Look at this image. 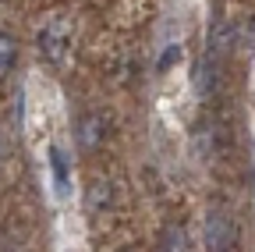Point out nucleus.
Returning a JSON list of instances; mask_svg holds the SVG:
<instances>
[{
    "mask_svg": "<svg viewBox=\"0 0 255 252\" xmlns=\"http://www.w3.org/2000/svg\"><path fill=\"white\" fill-rule=\"evenodd\" d=\"M71 50V32L64 21H50L39 32V53L50 60V64H64V57Z\"/></svg>",
    "mask_w": 255,
    "mask_h": 252,
    "instance_id": "nucleus-1",
    "label": "nucleus"
},
{
    "mask_svg": "<svg viewBox=\"0 0 255 252\" xmlns=\"http://www.w3.org/2000/svg\"><path fill=\"white\" fill-rule=\"evenodd\" d=\"M103 135H107V121H103L100 114H85V117L78 121V146H82L85 153L100 149Z\"/></svg>",
    "mask_w": 255,
    "mask_h": 252,
    "instance_id": "nucleus-2",
    "label": "nucleus"
},
{
    "mask_svg": "<svg viewBox=\"0 0 255 252\" xmlns=\"http://www.w3.org/2000/svg\"><path fill=\"white\" fill-rule=\"evenodd\" d=\"M14 60H18V39L11 32H0V78H7Z\"/></svg>",
    "mask_w": 255,
    "mask_h": 252,
    "instance_id": "nucleus-3",
    "label": "nucleus"
},
{
    "mask_svg": "<svg viewBox=\"0 0 255 252\" xmlns=\"http://www.w3.org/2000/svg\"><path fill=\"white\" fill-rule=\"evenodd\" d=\"M85 206H89V210H103V206H110V185H107V181L89 185V192H85Z\"/></svg>",
    "mask_w": 255,
    "mask_h": 252,
    "instance_id": "nucleus-4",
    "label": "nucleus"
},
{
    "mask_svg": "<svg viewBox=\"0 0 255 252\" xmlns=\"http://www.w3.org/2000/svg\"><path fill=\"white\" fill-rule=\"evenodd\" d=\"M50 167H53V178H57V196L64 199L68 196V167H64L60 149H50Z\"/></svg>",
    "mask_w": 255,
    "mask_h": 252,
    "instance_id": "nucleus-5",
    "label": "nucleus"
},
{
    "mask_svg": "<svg viewBox=\"0 0 255 252\" xmlns=\"http://www.w3.org/2000/svg\"><path fill=\"white\" fill-rule=\"evenodd\" d=\"M163 249H188V235H181V231H170Z\"/></svg>",
    "mask_w": 255,
    "mask_h": 252,
    "instance_id": "nucleus-6",
    "label": "nucleus"
}]
</instances>
